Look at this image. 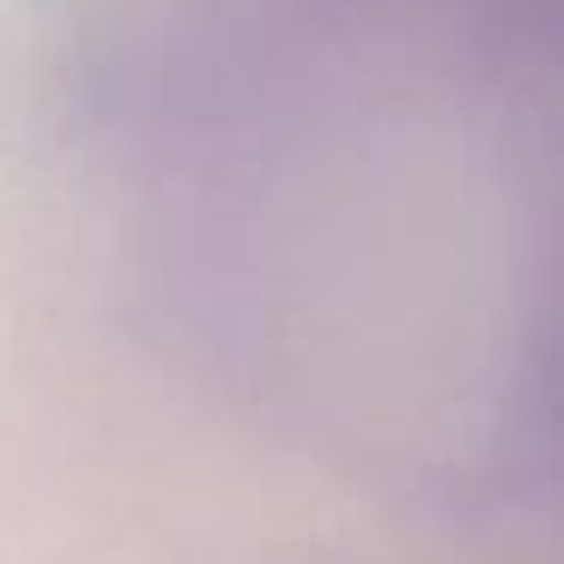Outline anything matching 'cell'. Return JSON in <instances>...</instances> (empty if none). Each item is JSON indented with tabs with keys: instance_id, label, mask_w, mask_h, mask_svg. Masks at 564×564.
I'll return each mask as SVG.
<instances>
[{
	"instance_id": "1",
	"label": "cell",
	"mask_w": 564,
	"mask_h": 564,
	"mask_svg": "<svg viewBox=\"0 0 564 564\" xmlns=\"http://www.w3.org/2000/svg\"><path fill=\"white\" fill-rule=\"evenodd\" d=\"M50 74L188 377L401 503L546 491L558 0H67Z\"/></svg>"
}]
</instances>
